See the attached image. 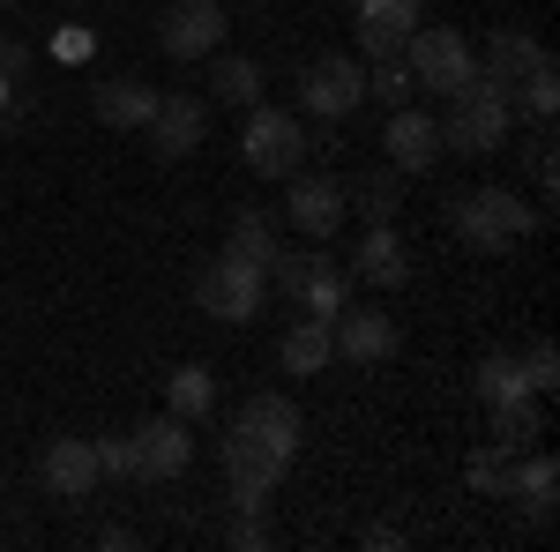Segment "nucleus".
I'll return each instance as SVG.
<instances>
[{
	"label": "nucleus",
	"mask_w": 560,
	"mask_h": 552,
	"mask_svg": "<svg viewBox=\"0 0 560 552\" xmlns=\"http://www.w3.org/2000/svg\"><path fill=\"white\" fill-rule=\"evenodd\" d=\"M382 150H388V165H396V172H433V165H441V120L419 113V105H396V113H388Z\"/></svg>",
	"instance_id": "nucleus-14"
},
{
	"label": "nucleus",
	"mask_w": 560,
	"mask_h": 552,
	"mask_svg": "<svg viewBox=\"0 0 560 552\" xmlns=\"http://www.w3.org/2000/svg\"><path fill=\"white\" fill-rule=\"evenodd\" d=\"M150 150L165 157V165H179V157H195V142L210 134V105L202 97H158V113H150Z\"/></svg>",
	"instance_id": "nucleus-13"
},
{
	"label": "nucleus",
	"mask_w": 560,
	"mask_h": 552,
	"mask_svg": "<svg viewBox=\"0 0 560 552\" xmlns=\"http://www.w3.org/2000/svg\"><path fill=\"white\" fill-rule=\"evenodd\" d=\"M97 545H105V552H128V545H135V530H120V522H105V530H97Z\"/></svg>",
	"instance_id": "nucleus-36"
},
{
	"label": "nucleus",
	"mask_w": 560,
	"mask_h": 552,
	"mask_svg": "<svg viewBox=\"0 0 560 552\" xmlns=\"http://www.w3.org/2000/svg\"><path fill=\"white\" fill-rule=\"evenodd\" d=\"M90 105H97L105 128L142 134V128H150V113H158V83H142V75H105V83H90Z\"/></svg>",
	"instance_id": "nucleus-15"
},
{
	"label": "nucleus",
	"mask_w": 560,
	"mask_h": 552,
	"mask_svg": "<svg viewBox=\"0 0 560 552\" xmlns=\"http://www.w3.org/2000/svg\"><path fill=\"white\" fill-rule=\"evenodd\" d=\"M523 381H530V396H553V388H560V351H553V337H538L530 351H523Z\"/></svg>",
	"instance_id": "nucleus-30"
},
{
	"label": "nucleus",
	"mask_w": 560,
	"mask_h": 552,
	"mask_svg": "<svg viewBox=\"0 0 560 552\" xmlns=\"http://www.w3.org/2000/svg\"><path fill=\"white\" fill-rule=\"evenodd\" d=\"M509 463H516V456H501V448L486 441V448H478L471 463H464V478H471V493H486V501H509Z\"/></svg>",
	"instance_id": "nucleus-29"
},
{
	"label": "nucleus",
	"mask_w": 560,
	"mask_h": 552,
	"mask_svg": "<svg viewBox=\"0 0 560 552\" xmlns=\"http://www.w3.org/2000/svg\"><path fill=\"white\" fill-rule=\"evenodd\" d=\"M448 232H456L471 255H509V247H523V239L538 232V210L523 202L516 187H471V195L448 202Z\"/></svg>",
	"instance_id": "nucleus-2"
},
{
	"label": "nucleus",
	"mask_w": 560,
	"mask_h": 552,
	"mask_svg": "<svg viewBox=\"0 0 560 552\" xmlns=\"http://www.w3.org/2000/svg\"><path fill=\"white\" fill-rule=\"evenodd\" d=\"M501 456H523V448H538L546 441V411H538V396H516V403H493V433H486Z\"/></svg>",
	"instance_id": "nucleus-21"
},
{
	"label": "nucleus",
	"mask_w": 560,
	"mask_h": 552,
	"mask_svg": "<svg viewBox=\"0 0 560 552\" xmlns=\"http://www.w3.org/2000/svg\"><path fill=\"white\" fill-rule=\"evenodd\" d=\"M366 105V68L359 60H345V52H314L300 68V113H314V120H351Z\"/></svg>",
	"instance_id": "nucleus-8"
},
{
	"label": "nucleus",
	"mask_w": 560,
	"mask_h": 552,
	"mask_svg": "<svg viewBox=\"0 0 560 552\" xmlns=\"http://www.w3.org/2000/svg\"><path fill=\"white\" fill-rule=\"evenodd\" d=\"M366 97H382L388 113H396V105H411V97H419V83H411V68H404V52H382V60H374V68H366Z\"/></svg>",
	"instance_id": "nucleus-28"
},
{
	"label": "nucleus",
	"mask_w": 560,
	"mask_h": 552,
	"mask_svg": "<svg viewBox=\"0 0 560 552\" xmlns=\"http://www.w3.org/2000/svg\"><path fill=\"white\" fill-rule=\"evenodd\" d=\"M516 128V105L493 75H471L464 90H448V113H441V150L456 157H493Z\"/></svg>",
	"instance_id": "nucleus-3"
},
{
	"label": "nucleus",
	"mask_w": 560,
	"mask_h": 552,
	"mask_svg": "<svg viewBox=\"0 0 560 552\" xmlns=\"http://www.w3.org/2000/svg\"><path fill=\"white\" fill-rule=\"evenodd\" d=\"M509 105H523V113H530V120L546 128V120H553V105H560V75H553V60H538V68L523 75V83H509Z\"/></svg>",
	"instance_id": "nucleus-27"
},
{
	"label": "nucleus",
	"mask_w": 560,
	"mask_h": 552,
	"mask_svg": "<svg viewBox=\"0 0 560 552\" xmlns=\"http://www.w3.org/2000/svg\"><path fill=\"white\" fill-rule=\"evenodd\" d=\"M261 298H269V269H255V261H240V255H217L195 277V306L210 321H255Z\"/></svg>",
	"instance_id": "nucleus-7"
},
{
	"label": "nucleus",
	"mask_w": 560,
	"mask_h": 552,
	"mask_svg": "<svg viewBox=\"0 0 560 552\" xmlns=\"http://www.w3.org/2000/svg\"><path fill=\"white\" fill-rule=\"evenodd\" d=\"M300 463V403L261 388L240 403V419L224 433V485H232V508L240 515H261L277 501L284 470Z\"/></svg>",
	"instance_id": "nucleus-1"
},
{
	"label": "nucleus",
	"mask_w": 560,
	"mask_h": 552,
	"mask_svg": "<svg viewBox=\"0 0 560 552\" xmlns=\"http://www.w3.org/2000/svg\"><path fill=\"white\" fill-rule=\"evenodd\" d=\"M128 456H135V485H165V478H179V470L195 463V433H187V419H179V411L142 419L128 433Z\"/></svg>",
	"instance_id": "nucleus-9"
},
{
	"label": "nucleus",
	"mask_w": 560,
	"mask_h": 552,
	"mask_svg": "<svg viewBox=\"0 0 560 552\" xmlns=\"http://www.w3.org/2000/svg\"><path fill=\"white\" fill-rule=\"evenodd\" d=\"M8 8H23V0H0V15H8Z\"/></svg>",
	"instance_id": "nucleus-38"
},
{
	"label": "nucleus",
	"mask_w": 560,
	"mask_h": 552,
	"mask_svg": "<svg viewBox=\"0 0 560 552\" xmlns=\"http://www.w3.org/2000/svg\"><path fill=\"white\" fill-rule=\"evenodd\" d=\"M427 0H359V45L382 60V52H404V38L419 31Z\"/></svg>",
	"instance_id": "nucleus-17"
},
{
	"label": "nucleus",
	"mask_w": 560,
	"mask_h": 552,
	"mask_svg": "<svg viewBox=\"0 0 560 552\" xmlns=\"http://www.w3.org/2000/svg\"><path fill=\"white\" fill-rule=\"evenodd\" d=\"M0 75H8V83L31 75V45H23V38H0Z\"/></svg>",
	"instance_id": "nucleus-35"
},
{
	"label": "nucleus",
	"mask_w": 560,
	"mask_h": 552,
	"mask_svg": "<svg viewBox=\"0 0 560 552\" xmlns=\"http://www.w3.org/2000/svg\"><path fill=\"white\" fill-rule=\"evenodd\" d=\"M38 485L52 501H90L97 493V448H90L83 433H52L38 456Z\"/></svg>",
	"instance_id": "nucleus-12"
},
{
	"label": "nucleus",
	"mask_w": 560,
	"mask_h": 552,
	"mask_svg": "<svg viewBox=\"0 0 560 552\" xmlns=\"http://www.w3.org/2000/svg\"><path fill=\"white\" fill-rule=\"evenodd\" d=\"M97 478H135V456H128V433H97Z\"/></svg>",
	"instance_id": "nucleus-31"
},
{
	"label": "nucleus",
	"mask_w": 560,
	"mask_h": 552,
	"mask_svg": "<svg viewBox=\"0 0 560 552\" xmlns=\"http://www.w3.org/2000/svg\"><path fill=\"white\" fill-rule=\"evenodd\" d=\"M396 343H404V329L388 321L382 306H345L329 321V351L351 359V366H382V359H396Z\"/></svg>",
	"instance_id": "nucleus-11"
},
{
	"label": "nucleus",
	"mask_w": 560,
	"mask_h": 552,
	"mask_svg": "<svg viewBox=\"0 0 560 552\" xmlns=\"http://www.w3.org/2000/svg\"><path fill=\"white\" fill-rule=\"evenodd\" d=\"M553 493H560V463L546 448H523L516 463H509V501H523L530 522H546L553 515Z\"/></svg>",
	"instance_id": "nucleus-19"
},
{
	"label": "nucleus",
	"mask_w": 560,
	"mask_h": 552,
	"mask_svg": "<svg viewBox=\"0 0 560 552\" xmlns=\"http://www.w3.org/2000/svg\"><path fill=\"white\" fill-rule=\"evenodd\" d=\"M165 396H173V411H179L187 425L210 419V411H217V381H210V366H179L173 381H165Z\"/></svg>",
	"instance_id": "nucleus-26"
},
{
	"label": "nucleus",
	"mask_w": 560,
	"mask_h": 552,
	"mask_svg": "<svg viewBox=\"0 0 560 552\" xmlns=\"http://www.w3.org/2000/svg\"><path fill=\"white\" fill-rule=\"evenodd\" d=\"M224 545H232V552H269V530H261V515H240V522L224 530Z\"/></svg>",
	"instance_id": "nucleus-34"
},
{
	"label": "nucleus",
	"mask_w": 560,
	"mask_h": 552,
	"mask_svg": "<svg viewBox=\"0 0 560 552\" xmlns=\"http://www.w3.org/2000/svg\"><path fill=\"white\" fill-rule=\"evenodd\" d=\"M538 60H553V52H546V45L530 38V31H516V23H501V31L486 38V68H478V75H493V83L509 90V83H523V75H530Z\"/></svg>",
	"instance_id": "nucleus-20"
},
{
	"label": "nucleus",
	"mask_w": 560,
	"mask_h": 552,
	"mask_svg": "<svg viewBox=\"0 0 560 552\" xmlns=\"http://www.w3.org/2000/svg\"><path fill=\"white\" fill-rule=\"evenodd\" d=\"M158 45L173 60H210L224 45V0H165L158 8Z\"/></svg>",
	"instance_id": "nucleus-10"
},
{
	"label": "nucleus",
	"mask_w": 560,
	"mask_h": 552,
	"mask_svg": "<svg viewBox=\"0 0 560 552\" xmlns=\"http://www.w3.org/2000/svg\"><path fill=\"white\" fill-rule=\"evenodd\" d=\"M224 255L269 269V255H277V224H269L261 210H240V216H232V232H224Z\"/></svg>",
	"instance_id": "nucleus-25"
},
{
	"label": "nucleus",
	"mask_w": 560,
	"mask_h": 552,
	"mask_svg": "<svg viewBox=\"0 0 560 552\" xmlns=\"http://www.w3.org/2000/svg\"><path fill=\"white\" fill-rule=\"evenodd\" d=\"M359 210H366V224H388V216H396V179H388V172H374V179L359 187Z\"/></svg>",
	"instance_id": "nucleus-32"
},
{
	"label": "nucleus",
	"mask_w": 560,
	"mask_h": 552,
	"mask_svg": "<svg viewBox=\"0 0 560 552\" xmlns=\"http://www.w3.org/2000/svg\"><path fill=\"white\" fill-rule=\"evenodd\" d=\"M345 187L337 179H300L292 172V202H284V216H292V232H306V239H329L337 224H345Z\"/></svg>",
	"instance_id": "nucleus-16"
},
{
	"label": "nucleus",
	"mask_w": 560,
	"mask_h": 552,
	"mask_svg": "<svg viewBox=\"0 0 560 552\" xmlns=\"http://www.w3.org/2000/svg\"><path fill=\"white\" fill-rule=\"evenodd\" d=\"M8 120H15V83L0 75V128H8Z\"/></svg>",
	"instance_id": "nucleus-37"
},
{
	"label": "nucleus",
	"mask_w": 560,
	"mask_h": 552,
	"mask_svg": "<svg viewBox=\"0 0 560 552\" xmlns=\"http://www.w3.org/2000/svg\"><path fill=\"white\" fill-rule=\"evenodd\" d=\"M530 179H538V195H553V179H560V165H553V134L538 128V142H530Z\"/></svg>",
	"instance_id": "nucleus-33"
},
{
	"label": "nucleus",
	"mask_w": 560,
	"mask_h": 552,
	"mask_svg": "<svg viewBox=\"0 0 560 552\" xmlns=\"http://www.w3.org/2000/svg\"><path fill=\"white\" fill-rule=\"evenodd\" d=\"M404 68H411V83L433 90V97H448V90H464L478 75V52L464 31H448V23H419L411 38H404Z\"/></svg>",
	"instance_id": "nucleus-6"
},
{
	"label": "nucleus",
	"mask_w": 560,
	"mask_h": 552,
	"mask_svg": "<svg viewBox=\"0 0 560 552\" xmlns=\"http://www.w3.org/2000/svg\"><path fill=\"white\" fill-rule=\"evenodd\" d=\"M471 396L493 411V403H516V396H530V381H523V359L516 351H486L471 366Z\"/></svg>",
	"instance_id": "nucleus-22"
},
{
	"label": "nucleus",
	"mask_w": 560,
	"mask_h": 552,
	"mask_svg": "<svg viewBox=\"0 0 560 552\" xmlns=\"http://www.w3.org/2000/svg\"><path fill=\"white\" fill-rule=\"evenodd\" d=\"M269 284L284 298H300V314H314V321H337L351 306V269L314 255V247H277L269 255Z\"/></svg>",
	"instance_id": "nucleus-4"
},
{
	"label": "nucleus",
	"mask_w": 560,
	"mask_h": 552,
	"mask_svg": "<svg viewBox=\"0 0 560 552\" xmlns=\"http://www.w3.org/2000/svg\"><path fill=\"white\" fill-rule=\"evenodd\" d=\"M210 90H217V105H261V68L247 60V52H217V75H210Z\"/></svg>",
	"instance_id": "nucleus-24"
},
{
	"label": "nucleus",
	"mask_w": 560,
	"mask_h": 552,
	"mask_svg": "<svg viewBox=\"0 0 560 552\" xmlns=\"http://www.w3.org/2000/svg\"><path fill=\"white\" fill-rule=\"evenodd\" d=\"M277 359H284V374H322V366L337 359V351H329V321H314V314L292 321L284 343H277Z\"/></svg>",
	"instance_id": "nucleus-23"
},
{
	"label": "nucleus",
	"mask_w": 560,
	"mask_h": 552,
	"mask_svg": "<svg viewBox=\"0 0 560 552\" xmlns=\"http://www.w3.org/2000/svg\"><path fill=\"white\" fill-rule=\"evenodd\" d=\"M306 128L300 113H284V105H247V134H240V157H247V172L255 179H292V172L306 165Z\"/></svg>",
	"instance_id": "nucleus-5"
},
{
	"label": "nucleus",
	"mask_w": 560,
	"mask_h": 552,
	"mask_svg": "<svg viewBox=\"0 0 560 552\" xmlns=\"http://www.w3.org/2000/svg\"><path fill=\"white\" fill-rule=\"evenodd\" d=\"M404 277H411V255H404L396 224H374V232L351 247V284H374V292H388V284H404Z\"/></svg>",
	"instance_id": "nucleus-18"
}]
</instances>
